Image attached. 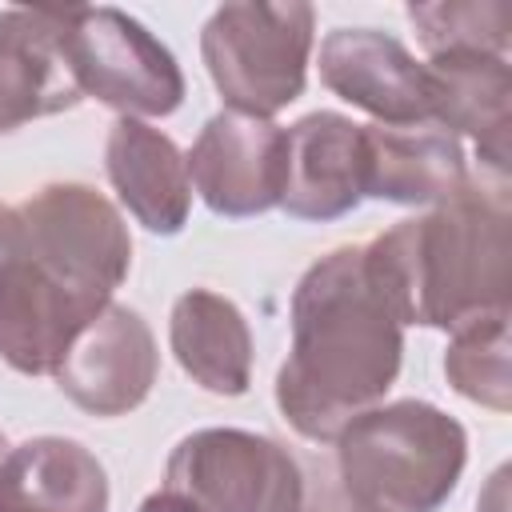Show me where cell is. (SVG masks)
<instances>
[{"mask_svg": "<svg viewBox=\"0 0 512 512\" xmlns=\"http://www.w3.org/2000/svg\"><path fill=\"white\" fill-rule=\"evenodd\" d=\"M404 324L364 268V244L320 256L292 292V344L276 372V408L316 444L376 408L396 384Z\"/></svg>", "mask_w": 512, "mask_h": 512, "instance_id": "cell-1", "label": "cell"}, {"mask_svg": "<svg viewBox=\"0 0 512 512\" xmlns=\"http://www.w3.org/2000/svg\"><path fill=\"white\" fill-rule=\"evenodd\" d=\"M508 180L480 172L424 216L400 220L364 244V268L400 324L456 332L512 312Z\"/></svg>", "mask_w": 512, "mask_h": 512, "instance_id": "cell-2", "label": "cell"}, {"mask_svg": "<svg viewBox=\"0 0 512 512\" xmlns=\"http://www.w3.org/2000/svg\"><path fill=\"white\" fill-rule=\"evenodd\" d=\"M336 480L376 512H440L460 484L468 432L428 400H392L340 428Z\"/></svg>", "mask_w": 512, "mask_h": 512, "instance_id": "cell-3", "label": "cell"}, {"mask_svg": "<svg viewBox=\"0 0 512 512\" xmlns=\"http://www.w3.org/2000/svg\"><path fill=\"white\" fill-rule=\"evenodd\" d=\"M312 36V4H220L200 32V56L232 112L272 120L304 96Z\"/></svg>", "mask_w": 512, "mask_h": 512, "instance_id": "cell-4", "label": "cell"}, {"mask_svg": "<svg viewBox=\"0 0 512 512\" xmlns=\"http://www.w3.org/2000/svg\"><path fill=\"white\" fill-rule=\"evenodd\" d=\"M160 492L184 512H300L304 468L272 436L200 428L172 448Z\"/></svg>", "mask_w": 512, "mask_h": 512, "instance_id": "cell-5", "label": "cell"}, {"mask_svg": "<svg viewBox=\"0 0 512 512\" xmlns=\"http://www.w3.org/2000/svg\"><path fill=\"white\" fill-rule=\"evenodd\" d=\"M64 60L80 96L120 116H172L184 104V72L176 56L128 12L64 4Z\"/></svg>", "mask_w": 512, "mask_h": 512, "instance_id": "cell-6", "label": "cell"}, {"mask_svg": "<svg viewBox=\"0 0 512 512\" xmlns=\"http://www.w3.org/2000/svg\"><path fill=\"white\" fill-rule=\"evenodd\" d=\"M20 208L24 248L64 284L112 304L132 268V236L124 216L92 184L60 180L32 192Z\"/></svg>", "mask_w": 512, "mask_h": 512, "instance_id": "cell-7", "label": "cell"}, {"mask_svg": "<svg viewBox=\"0 0 512 512\" xmlns=\"http://www.w3.org/2000/svg\"><path fill=\"white\" fill-rule=\"evenodd\" d=\"M188 160V180L216 216H260L280 208L284 188V128L244 112H216Z\"/></svg>", "mask_w": 512, "mask_h": 512, "instance_id": "cell-8", "label": "cell"}, {"mask_svg": "<svg viewBox=\"0 0 512 512\" xmlns=\"http://www.w3.org/2000/svg\"><path fill=\"white\" fill-rule=\"evenodd\" d=\"M160 352L144 316L128 304H108L64 352L52 372L60 392L88 416H128L156 384Z\"/></svg>", "mask_w": 512, "mask_h": 512, "instance_id": "cell-9", "label": "cell"}, {"mask_svg": "<svg viewBox=\"0 0 512 512\" xmlns=\"http://www.w3.org/2000/svg\"><path fill=\"white\" fill-rule=\"evenodd\" d=\"M108 304L64 284L44 264L20 252L0 272V356L20 376H52L68 344Z\"/></svg>", "mask_w": 512, "mask_h": 512, "instance_id": "cell-10", "label": "cell"}, {"mask_svg": "<svg viewBox=\"0 0 512 512\" xmlns=\"http://www.w3.org/2000/svg\"><path fill=\"white\" fill-rule=\"evenodd\" d=\"M320 80L332 96L368 112L384 128L432 120V72L388 32H328L320 44Z\"/></svg>", "mask_w": 512, "mask_h": 512, "instance_id": "cell-11", "label": "cell"}, {"mask_svg": "<svg viewBox=\"0 0 512 512\" xmlns=\"http://www.w3.org/2000/svg\"><path fill=\"white\" fill-rule=\"evenodd\" d=\"M364 200V124L308 112L284 128L280 208L292 220H340Z\"/></svg>", "mask_w": 512, "mask_h": 512, "instance_id": "cell-12", "label": "cell"}, {"mask_svg": "<svg viewBox=\"0 0 512 512\" xmlns=\"http://www.w3.org/2000/svg\"><path fill=\"white\" fill-rule=\"evenodd\" d=\"M60 32V4L0 12V132L68 112L84 100L64 60Z\"/></svg>", "mask_w": 512, "mask_h": 512, "instance_id": "cell-13", "label": "cell"}, {"mask_svg": "<svg viewBox=\"0 0 512 512\" xmlns=\"http://www.w3.org/2000/svg\"><path fill=\"white\" fill-rule=\"evenodd\" d=\"M432 124L468 136L484 172L508 180L512 160V68L508 56L452 52L432 56Z\"/></svg>", "mask_w": 512, "mask_h": 512, "instance_id": "cell-14", "label": "cell"}, {"mask_svg": "<svg viewBox=\"0 0 512 512\" xmlns=\"http://www.w3.org/2000/svg\"><path fill=\"white\" fill-rule=\"evenodd\" d=\"M464 144L440 124H364V196L388 204H444L468 184Z\"/></svg>", "mask_w": 512, "mask_h": 512, "instance_id": "cell-15", "label": "cell"}, {"mask_svg": "<svg viewBox=\"0 0 512 512\" xmlns=\"http://www.w3.org/2000/svg\"><path fill=\"white\" fill-rule=\"evenodd\" d=\"M104 172L120 196V204L144 224L152 236H176L192 212V180L188 160L160 128L120 116L108 128Z\"/></svg>", "mask_w": 512, "mask_h": 512, "instance_id": "cell-16", "label": "cell"}, {"mask_svg": "<svg viewBox=\"0 0 512 512\" xmlns=\"http://www.w3.org/2000/svg\"><path fill=\"white\" fill-rule=\"evenodd\" d=\"M0 512H108V472L80 440H24L0 464Z\"/></svg>", "mask_w": 512, "mask_h": 512, "instance_id": "cell-17", "label": "cell"}, {"mask_svg": "<svg viewBox=\"0 0 512 512\" xmlns=\"http://www.w3.org/2000/svg\"><path fill=\"white\" fill-rule=\"evenodd\" d=\"M168 344L176 364L212 396H244L252 384V332L244 312L212 292L188 288L168 316Z\"/></svg>", "mask_w": 512, "mask_h": 512, "instance_id": "cell-18", "label": "cell"}, {"mask_svg": "<svg viewBox=\"0 0 512 512\" xmlns=\"http://www.w3.org/2000/svg\"><path fill=\"white\" fill-rule=\"evenodd\" d=\"M408 20L416 24V36L432 56L452 52H484V56H508L512 40V8L504 0H432V4H408Z\"/></svg>", "mask_w": 512, "mask_h": 512, "instance_id": "cell-19", "label": "cell"}, {"mask_svg": "<svg viewBox=\"0 0 512 512\" xmlns=\"http://www.w3.org/2000/svg\"><path fill=\"white\" fill-rule=\"evenodd\" d=\"M508 316L492 312L452 332L444 352V376L464 396L492 412L512 408V380H508Z\"/></svg>", "mask_w": 512, "mask_h": 512, "instance_id": "cell-20", "label": "cell"}, {"mask_svg": "<svg viewBox=\"0 0 512 512\" xmlns=\"http://www.w3.org/2000/svg\"><path fill=\"white\" fill-rule=\"evenodd\" d=\"M300 512H376L364 500H356L332 468H320L316 476H304V508Z\"/></svg>", "mask_w": 512, "mask_h": 512, "instance_id": "cell-21", "label": "cell"}, {"mask_svg": "<svg viewBox=\"0 0 512 512\" xmlns=\"http://www.w3.org/2000/svg\"><path fill=\"white\" fill-rule=\"evenodd\" d=\"M20 244H24V220H20V208L0 204V272L12 264V256L20 252Z\"/></svg>", "mask_w": 512, "mask_h": 512, "instance_id": "cell-22", "label": "cell"}, {"mask_svg": "<svg viewBox=\"0 0 512 512\" xmlns=\"http://www.w3.org/2000/svg\"><path fill=\"white\" fill-rule=\"evenodd\" d=\"M140 512H184V508H180L176 500H168L164 492H152V496L140 504Z\"/></svg>", "mask_w": 512, "mask_h": 512, "instance_id": "cell-23", "label": "cell"}, {"mask_svg": "<svg viewBox=\"0 0 512 512\" xmlns=\"http://www.w3.org/2000/svg\"><path fill=\"white\" fill-rule=\"evenodd\" d=\"M4 456H8V440H4V432H0V464H4Z\"/></svg>", "mask_w": 512, "mask_h": 512, "instance_id": "cell-24", "label": "cell"}]
</instances>
